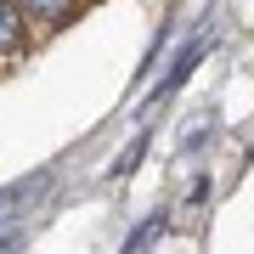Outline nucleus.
Returning a JSON list of instances; mask_svg holds the SVG:
<instances>
[{"label":"nucleus","instance_id":"nucleus-1","mask_svg":"<svg viewBox=\"0 0 254 254\" xmlns=\"http://www.w3.org/2000/svg\"><path fill=\"white\" fill-rule=\"evenodd\" d=\"M17 46H23V11L0 0V51H17Z\"/></svg>","mask_w":254,"mask_h":254},{"label":"nucleus","instance_id":"nucleus-2","mask_svg":"<svg viewBox=\"0 0 254 254\" xmlns=\"http://www.w3.org/2000/svg\"><path fill=\"white\" fill-rule=\"evenodd\" d=\"M11 6H17L23 17H40V23H57V17H68V6H73V0H11Z\"/></svg>","mask_w":254,"mask_h":254},{"label":"nucleus","instance_id":"nucleus-3","mask_svg":"<svg viewBox=\"0 0 254 254\" xmlns=\"http://www.w3.org/2000/svg\"><path fill=\"white\" fill-rule=\"evenodd\" d=\"M158 232H164V215H153V220H141V226H136V232L125 237V249H147V243H153Z\"/></svg>","mask_w":254,"mask_h":254}]
</instances>
